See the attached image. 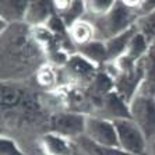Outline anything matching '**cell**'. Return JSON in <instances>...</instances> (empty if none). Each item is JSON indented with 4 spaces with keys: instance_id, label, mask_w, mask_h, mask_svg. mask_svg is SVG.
Instances as JSON below:
<instances>
[{
    "instance_id": "obj_1",
    "label": "cell",
    "mask_w": 155,
    "mask_h": 155,
    "mask_svg": "<svg viewBox=\"0 0 155 155\" xmlns=\"http://www.w3.org/2000/svg\"><path fill=\"white\" fill-rule=\"evenodd\" d=\"M95 27L97 39L106 42L113 36L126 32L127 29L133 28L137 22L138 17L134 11L129 8L123 2H115L113 7L105 15L99 18H88Z\"/></svg>"
},
{
    "instance_id": "obj_2",
    "label": "cell",
    "mask_w": 155,
    "mask_h": 155,
    "mask_svg": "<svg viewBox=\"0 0 155 155\" xmlns=\"http://www.w3.org/2000/svg\"><path fill=\"white\" fill-rule=\"evenodd\" d=\"M113 123L117 133V145L120 150L131 155H147L148 140L136 122L131 119H116Z\"/></svg>"
},
{
    "instance_id": "obj_3",
    "label": "cell",
    "mask_w": 155,
    "mask_h": 155,
    "mask_svg": "<svg viewBox=\"0 0 155 155\" xmlns=\"http://www.w3.org/2000/svg\"><path fill=\"white\" fill-rule=\"evenodd\" d=\"M130 117L143 130L148 141L155 136V101L152 97L140 94L130 101Z\"/></svg>"
},
{
    "instance_id": "obj_4",
    "label": "cell",
    "mask_w": 155,
    "mask_h": 155,
    "mask_svg": "<svg viewBox=\"0 0 155 155\" xmlns=\"http://www.w3.org/2000/svg\"><path fill=\"white\" fill-rule=\"evenodd\" d=\"M85 122L87 115L76 110H63V112H56L51 116L49 120V127L52 133L60 134L69 140H76V138L84 136L85 131Z\"/></svg>"
},
{
    "instance_id": "obj_5",
    "label": "cell",
    "mask_w": 155,
    "mask_h": 155,
    "mask_svg": "<svg viewBox=\"0 0 155 155\" xmlns=\"http://www.w3.org/2000/svg\"><path fill=\"white\" fill-rule=\"evenodd\" d=\"M84 136L99 145L119 147L117 133L113 120L105 119L101 116H87Z\"/></svg>"
},
{
    "instance_id": "obj_6",
    "label": "cell",
    "mask_w": 155,
    "mask_h": 155,
    "mask_svg": "<svg viewBox=\"0 0 155 155\" xmlns=\"http://www.w3.org/2000/svg\"><path fill=\"white\" fill-rule=\"evenodd\" d=\"M38 148L43 155H76L77 148L74 141L63 137L60 134L43 133L38 138Z\"/></svg>"
},
{
    "instance_id": "obj_7",
    "label": "cell",
    "mask_w": 155,
    "mask_h": 155,
    "mask_svg": "<svg viewBox=\"0 0 155 155\" xmlns=\"http://www.w3.org/2000/svg\"><path fill=\"white\" fill-rule=\"evenodd\" d=\"M56 14L53 2L48 0H34L29 2L28 11H27L25 24L29 28L35 27H45L48 21Z\"/></svg>"
},
{
    "instance_id": "obj_8",
    "label": "cell",
    "mask_w": 155,
    "mask_h": 155,
    "mask_svg": "<svg viewBox=\"0 0 155 155\" xmlns=\"http://www.w3.org/2000/svg\"><path fill=\"white\" fill-rule=\"evenodd\" d=\"M67 35H69L70 42L74 46V51L80 46L88 45L90 42L97 39V31H95L94 24L88 18H81L76 21L73 25L67 28Z\"/></svg>"
},
{
    "instance_id": "obj_9",
    "label": "cell",
    "mask_w": 155,
    "mask_h": 155,
    "mask_svg": "<svg viewBox=\"0 0 155 155\" xmlns=\"http://www.w3.org/2000/svg\"><path fill=\"white\" fill-rule=\"evenodd\" d=\"M101 109L106 112L102 116L105 119H109V120L131 119V117H130L129 102L124 101L116 91H112L110 94L104 97L102 104H101Z\"/></svg>"
},
{
    "instance_id": "obj_10",
    "label": "cell",
    "mask_w": 155,
    "mask_h": 155,
    "mask_svg": "<svg viewBox=\"0 0 155 155\" xmlns=\"http://www.w3.org/2000/svg\"><path fill=\"white\" fill-rule=\"evenodd\" d=\"M29 2L24 0H2L0 2V20L8 25L25 22Z\"/></svg>"
},
{
    "instance_id": "obj_11",
    "label": "cell",
    "mask_w": 155,
    "mask_h": 155,
    "mask_svg": "<svg viewBox=\"0 0 155 155\" xmlns=\"http://www.w3.org/2000/svg\"><path fill=\"white\" fill-rule=\"evenodd\" d=\"M56 14L63 20L66 27L69 28L76 21L81 20L85 14V3L84 2H71V0H56L53 2Z\"/></svg>"
},
{
    "instance_id": "obj_12",
    "label": "cell",
    "mask_w": 155,
    "mask_h": 155,
    "mask_svg": "<svg viewBox=\"0 0 155 155\" xmlns=\"http://www.w3.org/2000/svg\"><path fill=\"white\" fill-rule=\"evenodd\" d=\"M137 31H138L137 27L134 25L133 28L127 29L126 32L119 34V35L113 36V38H110V39H108L105 42L106 51H108L109 61L117 60V59H120L122 56H124L127 48H129V45H130V41L133 39V36L137 34Z\"/></svg>"
},
{
    "instance_id": "obj_13",
    "label": "cell",
    "mask_w": 155,
    "mask_h": 155,
    "mask_svg": "<svg viewBox=\"0 0 155 155\" xmlns=\"http://www.w3.org/2000/svg\"><path fill=\"white\" fill-rule=\"evenodd\" d=\"M74 145L77 148V152L80 155H131L120 150L119 147H106V145H99L85 136L76 138Z\"/></svg>"
},
{
    "instance_id": "obj_14",
    "label": "cell",
    "mask_w": 155,
    "mask_h": 155,
    "mask_svg": "<svg viewBox=\"0 0 155 155\" xmlns=\"http://www.w3.org/2000/svg\"><path fill=\"white\" fill-rule=\"evenodd\" d=\"M76 53L83 56L84 59H87L90 63H92L97 67L98 66H105L109 61L106 45H105L104 41H99V39H95L92 42H90L88 45L77 48Z\"/></svg>"
},
{
    "instance_id": "obj_15",
    "label": "cell",
    "mask_w": 155,
    "mask_h": 155,
    "mask_svg": "<svg viewBox=\"0 0 155 155\" xmlns=\"http://www.w3.org/2000/svg\"><path fill=\"white\" fill-rule=\"evenodd\" d=\"M67 70H69L70 76L77 77V78H87V77H95L94 73L97 70V66L84 59L83 56H80L78 53H74L70 56L67 64H66Z\"/></svg>"
},
{
    "instance_id": "obj_16",
    "label": "cell",
    "mask_w": 155,
    "mask_h": 155,
    "mask_svg": "<svg viewBox=\"0 0 155 155\" xmlns=\"http://www.w3.org/2000/svg\"><path fill=\"white\" fill-rule=\"evenodd\" d=\"M150 45L151 43L147 41V38L137 31V34L133 36V39L130 41V45L124 53V58H127L133 63H138L147 56L148 51H150Z\"/></svg>"
},
{
    "instance_id": "obj_17",
    "label": "cell",
    "mask_w": 155,
    "mask_h": 155,
    "mask_svg": "<svg viewBox=\"0 0 155 155\" xmlns=\"http://www.w3.org/2000/svg\"><path fill=\"white\" fill-rule=\"evenodd\" d=\"M24 99V92L20 87L13 83L2 84V109L8 110L20 105V102Z\"/></svg>"
},
{
    "instance_id": "obj_18",
    "label": "cell",
    "mask_w": 155,
    "mask_h": 155,
    "mask_svg": "<svg viewBox=\"0 0 155 155\" xmlns=\"http://www.w3.org/2000/svg\"><path fill=\"white\" fill-rule=\"evenodd\" d=\"M85 3V14L91 15L92 18H99L109 13L113 7V0H87Z\"/></svg>"
},
{
    "instance_id": "obj_19",
    "label": "cell",
    "mask_w": 155,
    "mask_h": 155,
    "mask_svg": "<svg viewBox=\"0 0 155 155\" xmlns=\"http://www.w3.org/2000/svg\"><path fill=\"white\" fill-rule=\"evenodd\" d=\"M136 27L138 32L143 34L150 43H152L155 41V11L144 17H140L136 22Z\"/></svg>"
},
{
    "instance_id": "obj_20",
    "label": "cell",
    "mask_w": 155,
    "mask_h": 155,
    "mask_svg": "<svg viewBox=\"0 0 155 155\" xmlns=\"http://www.w3.org/2000/svg\"><path fill=\"white\" fill-rule=\"evenodd\" d=\"M56 71L52 66L43 64L38 69L36 73V80H38V84L43 88H53L54 84H56Z\"/></svg>"
},
{
    "instance_id": "obj_21",
    "label": "cell",
    "mask_w": 155,
    "mask_h": 155,
    "mask_svg": "<svg viewBox=\"0 0 155 155\" xmlns=\"http://www.w3.org/2000/svg\"><path fill=\"white\" fill-rule=\"evenodd\" d=\"M0 155H27L18 148L17 143L11 138L2 136L0 138Z\"/></svg>"
},
{
    "instance_id": "obj_22",
    "label": "cell",
    "mask_w": 155,
    "mask_h": 155,
    "mask_svg": "<svg viewBox=\"0 0 155 155\" xmlns=\"http://www.w3.org/2000/svg\"><path fill=\"white\" fill-rule=\"evenodd\" d=\"M147 155H155V138H152L148 144L147 148Z\"/></svg>"
},
{
    "instance_id": "obj_23",
    "label": "cell",
    "mask_w": 155,
    "mask_h": 155,
    "mask_svg": "<svg viewBox=\"0 0 155 155\" xmlns=\"http://www.w3.org/2000/svg\"><path fill=\"white\" fill-rule=\"evenodd\" d=\"M76 155H80V154H78V152H77V154H76Z\"/></svg>"
}]
</instances>
